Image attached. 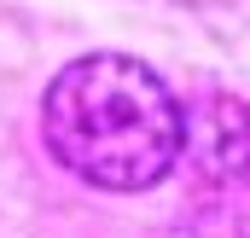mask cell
Masks as SVG:
<instances>
[{"instance_id": "cell-1", "label": "cell", "mask_w": 250, "mask_h": 238, "mask_svg": "<svg viewBox=\"0 0 250 238\" xmlns=\"http://www.w3.org/2000/svg\"><path fill=\"white\" fill-rule=\"evenodd\" d=\"M41 134L76 180L99 192H146L181 163L187 117L151 64L87 53L53 76L41 99Z\"/></svg>"}, {"instance_id": "cell-2", "label": "cell", "mask_w": 250, "mask_h": 238, "mask_svg": "<svg viewBox=\"0 0 250 238\" xmlns=\"http://www.w3.org/2000/svg\"><path fill=\"white\" fill-rule=\"evenodd\" d=\"M181 157L192 163V180L215 192L221 203L250 198V105L239 99H204L187 122Z\"/></svg>"}]
</instances>
